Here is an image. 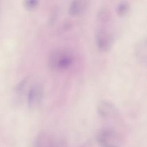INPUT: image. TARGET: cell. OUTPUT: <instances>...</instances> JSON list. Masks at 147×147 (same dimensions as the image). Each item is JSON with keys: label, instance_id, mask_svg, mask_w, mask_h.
<instances>
[{"label": "cell", "instance_id": "8992f818", "mask_svg": "<svg viewBox=\"0 0 147 147\" xmlns=\"http://www.w3.org/2000/svg\"><path fill=\"white\" fill-rule=\"evenodd\" d=\"M96 138L102 147L117 144V137L115 131L110 128L100 129L97 134Z\"/></svg>", "mask_w": 147, "mask_h": 147}, {"label": "cell", "instance_id": "7a4b0ae2", "mask_svg": "<svg viewBox=\"0 0 147 147\" xmlns=\"http://www.w3.org/2000/svg\"><path fill=\"white\" fill-rule=\"evenodd\" d=\"M95 41L99 49L103 51H107L113 45L114 37L109 29L105 27H100L96 32Z\"/></svg>", "mask_w": 147, "mask_h": 147}, {"label": "cell", "instance_id": "52a82bcc", "mask_svg": "<svg viewBox=\"0 0 147 147\" xmlns=\"http://www.w3.org/2000/svg\"><path fill=\"white\" fill-rule=\"evenodd\" d=\"M146 38L141 37L135 45V53L137 59L142 63H146Z\"/></svg>", "mask_w": 147, "mask_h": 147}, {"label": "cell", "instance_id": "6da1fadb", "mask_svg": "<svg viewBox=\"0 0 147 147\" xmlns=\"http://www.w3.org/2000/svg\"><path fill=\"white\" fill-rule=\"evenodd\" d=\"M75 60V55L72 51L64 47L55 48L48 56V65L54 70L61 71L68 69Z\"/></svg>", "mask_w": 147, "mask_h": 147}, {"label": "cell", "instance_id": "30bf717a", "mask_svg": "<svg viewBox=\"0 0 147 147\" xmlns=\"http://www.w3.org/2000/svg\"><path fill=\"white\" fill-rule=\"evenodd\" d=\"M23 4L26 9L33 10L38 6L39 1L37 0H26L24 1Z\"/></svg>", "mask_w": 147, "mask_h": 147}, {"label": "cell", "instance_id": "8fae6325", "mask_svg": "<svg viewBox=\"0 0 147 147\" xmlns=\"http://www.w3.org/2000/svg\"><path fill=\"white\" fill-rule=\"evenodd\" d=\"M105 147H118L117 144H115V145H109V146H106Z\"/></svg>", "mask_w": 147, "mask_h": 147}, {"label": "cell", "instance_id": "9c48e42d", "mask_svg": "<svg viewBox=\"0 0 147 147\" xmlns=\"http://www.w3.org/2000/svg\"><path fill=\"white\" fill-rule=\"evenodd\" d=\"M130 9V3L126 1H122L117 4L116 7V12L119 16H123L128 13Z\"/></svg>", "mask_w": 147, "mask_h": 147}, {"label": "cell", "instance_id": "ba28073f", "mask_svg": "<svg viewBox=\"0 0 147 147\" xmlns=\"http://www.w3.org/2000/svg\"><path fill=\"white\" fill-rule=\"evenodd\" d=\"M88 2L85 0H75L71 2L68 7V12L72 16H78L82 13L86 9Z\"/></svg>", "mask_w": 147, "mask_h": 147}, {"label": "cell", "instance_id": "277c9868", "mask_svg": "<svg viewBox=\"0 0 147 147\" xmlns=\"http://www.w3.org/2000/svg\"><path fill=\"white\" fill-rule=\"evenodd\" d=\"M96 109L100 117L104 118H113L118 114V110L115 104L107 99L99 100Z\"/></svg>", "mask_w": 147, "mask_h": 147}, {"label": "cell", "instance_id": "3957f363", "mask_svg": "<svg viewBox=\"0 0 147 147\" xmlns=\"http://www.w3.org/2000/svg\"><path fill=\"white\" fill-rule=\"evenodd\" d=\"M43 88L40 84H34L28 90L26 93V101L28 106L33 109L38 106L43 98Z\"/></svg>", "mask_w": 147, "mask_h": 147}, {"label": "cell", "instance_id": "5b68a950", "mask_svg": "<svg viewBox=\"0 0 147 147\" xmlns=\"http://www.w3.org/2000/svg\"><path fill=\"white\" fill-rule=\"evenodd\" d=\"M33 147H60V144L53 136L48 133L41 132L36 136Z\"/></svg>", "mask_w": 147, "mask_h": 147}]
</instances>
